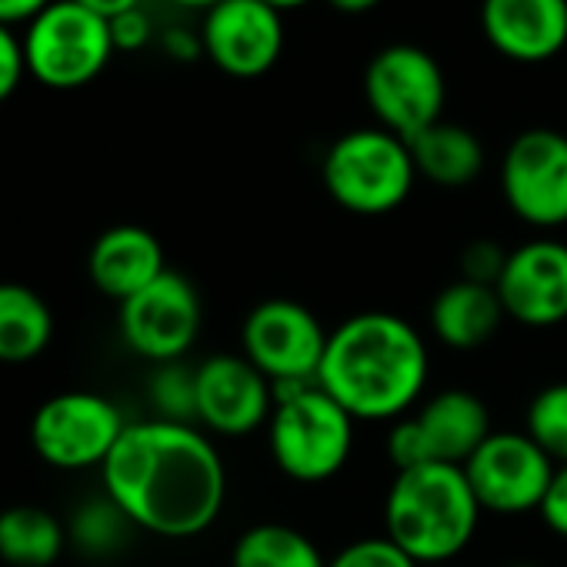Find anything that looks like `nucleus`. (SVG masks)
<instances>
[{"mask_svg":"<svg viewBox=\"0 0 567 567\" xmlns=\"http://www.w3.org/2000/svg\"><path fill=\"white\" fill-rule=\"evenodd\" d=\"M101 477L127 520L157 537L204 534L227 497V471L214 441L161 417L127 424Z\"/></svg>","mask_w":567,"mask_h":567,"instance_id":"obj_1","label":"nucleus"},{"mask_svg":"<svg viewBox=\"0 0 567 567\" xmlns=\"http://www.w3.org/2000/svg\"><path fill=\"white\" fill-rule=\"evenodd\" d=\"M427 374L421 331L398 315L364 311L331 331L318 384L354 421H401L421 401Z\"/></svg>","mask_w":567,"mask_h":567,"instance_id":"obj_2","label":"nucleus"},{"mask_svg":"<svg viewBox=\"0 0 567 567\" xmlns=\"http://www.w3.org/2000/svg\"><path fill=\"white\" fill-rule=\"evenodd\" d=\"M481 514L471 481L457 464L398 471L384 501L388 537L427 567H441L457 557L471 544Z\"/></svg>","mask_w":567,"mask_h":567,"instance_id":"obj_3","label":"nucleus"},{"mask_svg":"<svg viewBox=\"0 0 567 567\" xmlns=\"http://www.w3.org/2000/svg\"><path fill=\"white\" fill-rule=\"evenodd\" d=\"M354 417L318 381L274 384L267 444L274 464L301 484L334 477L354 451Z\"/></svg>","mask_w":567,"mask_h":567,"instance_id":"obj_4","label":"nucleus"},{"mask_svg":"<svg viewBox=\"0 0 567 567\" xmlns=\"http://www.w3.org/2000/svg\"><path fill=\"white\" fill-rule=\"evenodd\" d=\"M321 177L338 207L361 217H381L411 197L417 167L408 141L384 127H358L328 147Z\"/></svg>","mask_w":567,"mask_h":567,"instance_id":"obj_5","label":"nucleus"},{"mask_svg":"<svg viewBox=\"0 0 567 567\" xmlns=\"http://www.w3.org/2000/svg\"><path fill=\"white\" fill-rule=\"evenodd\" d=\"M364 101L378 117V127L411 141L444 121L447 81L431 51L398 41L368 61Z\"/></svg>","mask_w":567,"mask_h":567,"instance_id":"obj_6","label":"nucleus"},{"mask_svg":"<svg viewBox=\"0 0 567 567\" xmlns=\"http://www.w3.org/2000/svg\"><path fill=\"white\" fill-rule=\"evenodd\" d=\"M21 44L28 74L58 91L91 84L117 51L111 21L74 0H54L44 14L31 21Z\"/></svg>","mask_w":567,"mask_h":567,"instance_id":"obj_7","label":"nucleus"},{"mask_svg":"<svg viewBox=\"0 0 567 567\" xmlns=\"http://www.w3.org/2000/svg\"><path fill=\"white\" fill-rule=\"evenodd\" d=\"M491 434L487 404L471 391L451 388L427 398L414 414L394 421L388 434V457L398 471L421 464L464 467Z\"/></svg>","mask_w":567,"mask_h":567,"instance_id":"obj_8","label":"nucleus"},{"mask_svg":"<svg viewBox=\"0 0 567 567\" xmlns=\"http://www.w3.org/2000/svg\"><path fill=\"white\" fill-rule=\"evenodd\" d=\"M331 331L298 301H260L240 331L244 358L270 384H311L318 381Z\"/></svg>","mask_w":567,"mask_h":567,"instance_id":"obj_9","label":"nucleus"},{"mask_svg":"<svg viewBox=\"0 0 567 567\" xmlns=\"http://www.w3.org/2000/svg\"><path fill=\"white\" fill-rule=\"evenodd\" d=\"M121 411L91 391H68L44 401L31 421V444L38 457L61 471L104 467L124 434Z\"/></svg>","mask_w":567,"mask_h":567,"instance_id":"obj_10","label":"nucleus"},{"mask_svg":"<svg viewBox=\"0 0 567 567\" xmlns=\"http://www.w3.org/2000/svg\"><path fill=\"white\" fill-rule=\"evenodd\" d=\"M501 194L527 227L554 230L567 224V137L530 127L511 141L501 161Z\"/></svg>","mask_w":567,"mask_h":567,"instance_id":"obj_11","label":"nucleus"},{"mask_svg":"<svg viewBox=\"0 0 567 567\" xmlns=\"http://www.w3.org/2000/svg\"><path fill=\"white\" fill-rule=\"evenodd\" d=\"M200 298L197 288L177 270H164L144 291L121 305L124 344L154 364L181 361L200 334Z\"/></svg>","mask_w":567,"mask_h":567,"instance_id":"obj_12","label":"nucleus"},{"mask_svg":"<svg viewBox=\"0 0 567 567\" xmlns=\"http://www.w3.org/2000/svg\"><path fill=\"white\" fill-rule=\"evenodd\" d=\"M481 511L514 517L540 507L554 461L527 437V431H494L464 464Z\"/></svg>","mask_w":567,"mask_h":567,"instance_id":"obj_13","label":"nucleus"},{"mask_svg":"<svg viewBox=\"0 0 567 567\" xmlns=\"http://www.w3.org/2000/svg\"><path fill=\"white\" fill-rule=\"evenodd\" d=\"M200 44L220 74L257 81L280 61L284 14L267 8L264 0H220L204 14Z\"/></svg>","mask_w":567,"mask_h":567,"instance_id":"obj_14","label":"nucleus"},{"mask_svg":"<svg viewBox=\"0 0 567 567\" xmlns=\"http://www.w3.org/2000/svg\"><path fill=\"white\" fill-rule=\"evenodd\" d=\"M197 424L220 437H244L274 414V384L244 354H214L194 368Z\"/></svg>","mask_w":567,"mask_h":567,"instance_id":"obj_15","label":"nucleus"},{"mask_svg":"<svg viewBox=\"0 0 567 567\" xmlns=\"http://www.w3.org/2000/svg\"><path fill=\"white\" fill-rule=\"evenodd\" d=\"M497 298L511 321L524 328H554L567 321V244L534 237L507 254Z\"/></svg>","mask_w":567,"mask_h":567,"instance_id":"obj_16","label":"nucleus"},{"mask_svg":"<svg viewBox=\"0 0 567 567\" xmlns=\"http://www.w3.org/2000/svg\"><path fill=\"white\" fill-rule=\"evenodd\" d=\"M487 44L514 64H544L567 48V0H481Z\"/></svg>","mask_w":567,"mask_h":567,"instance_id":"obj_17","label":"nucleus"},{"mask_svg":"<svg viewBox=\"0 0 567 567\" xmlns=\"http://www.w3.org/2000/svg\"><path fill=\"white\" fill-rule=\"evenodd\" d=\"M167 270L164 264V247L161 240L137 224H121L104 230L91 254H87V274L94 288L114 301H127L147 284H154Z\"/></svg>","mask_w":567,"mask_h":567,"instance_id":"obj_18","label":"nucleus"},{"mask_svg":"<svg viewBox=\"0 0 567 567\" xmlns=\"http://www.w3.org/2000/svg\"><path fill=\"white\" fill-rule=\"evenodd\" d=\"M504 318L497 291L474 280L447 284L431 305V331L451 351H477L497 334Z\"/></svg>","mask_w":567,"mask_h":567,"instance_id":"obj_19","label":"nucleus"},{"mask_svg":"<svg viewBox=\"0 0 567 567\" xmlns=\"http://www.w3.org/2000/svg\"><path fill=\"white\" fill-rule=\"evenodd\" d=\"M417 177L437 184V187H467L484 171V144L474 131L437 121L434 127L421 131L408 141Z\"/></svg>","mask_w":567,"mask_h":567,"instance_id":"obj_20","label":"nucleus"},{"mask_svg":"<svg viewBox=\"0 0 567 567\" xmlns=\"http://www.w3.org/2000/svg\"><path fill=\"white\" fill-rule=\"evenodd\" d=\"M54 318L48 301L24 284H0V361L24 364L48 351Z\"/></svg>","mask_w":567,"mask_h":567,"instance_id":"obj_21","label":"nucleus"},{"mask_svg":"<svg viewBox=\"0 0 567 567\" xmlns=\"http://www.w3.org/2000/svg\"><path fill=\"white\" fill-rule=\"evenodd\" d=\"M64 524L34 504L0 511V560L11 567H51L64 554Z\"/></svg>","mask_w":567,"mask_h":567,"instance_id":"obj_22","label":"nucleus"},{"mask_svg":"<svg viewBox=\"0 0 567 567\" xmlns=\"http://www.w3.org/2000/svg\"><path fill=\"white\" fill-rule=\"evenodd\" d=\"M230 567H328L321 547L291 524H254L234 550Z\"/></svg>","mask_w":567,"mask_h":567,"instance_id":"obj_23","label":"nucleus"},{"mask_svg":"<svg viewBox=\"0 0 567 567\" xmlns=\"http://www.w3.org/2000/svg\"><path fill=\"white\" fill-rule=\"evenodd\" d=\"M527 437L557 464H567V381L547 384L527 404Z\"/></svg>","mask_w":567,"mask_h":567,"instance_id":"obj_24","label":"nucleus"},{"mask_svg":"<svg viewBox=\"0 0 567 567\" xmlns=\"http://www.w3.org/2000/svg\"><path fill=\"white\" fill-rule=\"evenodd\" d=\"M151 401L161 411V421L190 424L197 421V401H194V371H187L181 361L157 364V374L151 381Z\"/></svg>","mask_w":567,"mask_h":567,"instance_id":"obj_25","label":"nucleus"},{"mask_svg":"<svg viewBox=\"0 0 567 567\" xmlns=\"http://www.w3.org/2000/svg\"><path fill=\"white\" fill-rule=\"evenodd\" d=\"M124 527H134L127 520V514L107 497L101 504H87L81 507L78 520H74V540L91 550V554H107L121 544L124 537Z\"/></svg>","mask_w":567,"mask_h":567,"instance_id":"obj_26","label":"nucleus"},{"mask_svg":"<svg viewBox=\"0 0 567 567\" xmlns=\"http://www.w3.org/2000/svg\"><path fill=\"white\" fill-rule=\"evenodd\" d=\"M328 567H421L411 554H404L388 534L384 537H361L341 547Z\"/></svg>","mask_w":567,"mask_h":567,"instance_id":"obj_27","label":"nucleus"},{"mask_svg":"<svg viewBox=\"0 0 567 567\" xmlns=\"http://www.w3.org/2000/svg\"><path fill=\"white\" fill-rule=\"evenodd\" d=\"M507 254L497 240L491 237H477L461 250V280H474V284H487V288H497L501 270L507 264Z\"/></svg>","mask_w":567,"mask_h":567,"instance_id":"obj_28","label":"nucleus"},{"mask_svg":"<svg viewBox=\"0 0 567 567\" xmlns=\"http://www.w3.org/2000/svg\"><path fill=\"white\" fill-rule=\"evenodd\" d=\"M24 74H28L24 44L11 34V28L0 24V104H4L18 91Z\"/></svg>","mask_w":567,"mask_h":567,"instance_id":"obj_29","label":"nucleus"},{"mask_svg":"<svg viewBox=\"0 0 567 567\" xmlns=\"http://www.w3.org/2000/svg\"><path fill=\"white\" fill-rule=\"evenodd\" d=\"M537 511H540L544 524H547L554 534L567 537V464H557V467H554L550 484H547V491H544Z\"/></svg>","mask_w":567,"mask_h":567,"instance_id":"obj_30","label":"nucleus"},{"mask_svg":"<svg viewBox=\"0 0 567 567\" xmlns=\"http://www.w3.org/2000/svg\"><path fill=\"white\" fill-rule=\"evenodd\" d=\"M111 34H114V48L117 51H141L151 41L154 28H151L147 14L137 8V11H127V14L114 18L111 21Z\"/></svg>","mask_w":567,"mask_h":567,"instance_id":"obj_31","label":"nucleus"},{"mask_svg":"<svg viewBox=\"0 0 567 567\" xmlns=\"http://www.w3.org/2000/svg\"><path fill=\"white\" fill-rule=\"evenodd\" d=\"M54 0H0V24L11 28V24H31L38 14H44Z\"/></svg>","mask_w":567,"mask_h":567,"instance_id":"obj_32","label":"nucleus"},{"mask_svg":"<svg viewBox=\"0 0 567 567\" xmlns=\"http://www.w3.org/2000/svg\"><path fill=\"white\" fill-rule=\"evenodd\" d=\"M74 4H81V8H87V11H94V14H101L104 21H114V18H121V14H127V11H137V8H141V0H74Z\"/></svg>","mask_w":567,"mask_h":567,"instance_id":"obj_33","label":"nucleus"},{"mask_svg":"<svg viewBox=\"0 0 567 567\" xmlns=\"http://www.w3.org/2000/svg\"><path fill=\"white\" fill-rule=\"evenodd\" d=\"M328 4L341 14H368L381 4V0H328Z\"/></svg>","mask_w":567,"mask_h":567,"instance_id":"obj_34","label":"nucleus"},{"mask_svg":"<svg viewBox=\"0 0 567 567\" xmlns=\"http://www.w3.org/2000/svg\"><path fill=\"white\" fill-rule=\"evenodd\" d=\"M267 8H274L277 14H288V11H298V8H308L311 0H264Z\"/></svg>","mask_w":567,"mask_h":567,"instance_id":"obj_35","label":"nucleus"},{"mask_svg":"<svg viewBox=\"0 0 567 567\" xmlns=\"http://www.w3.org/2000/svg\"><path fill=\"white\" fill-rule=\"evenodd\" d=\"M171 4H177V8H187V11H210V8H217L220 0H171Z\"/></svg>","mask_w":567,"mask_h":567,"instance_id":"obj_36","label":"nucleus"},{"mask_svg":"<svg viewBox=\"0 0 567 567\" xmlns=\"http://www.w3.org/2000/svg\"><path fill=\"white\" fill-rule=\"evenodd\" d=\"M507 567H537V564H527V560H517V564H507Z\"/></svg>","mask_w":567,"mask_h":567,"instance_id":"obj_37","label":"nucleus"}]
</instances>
